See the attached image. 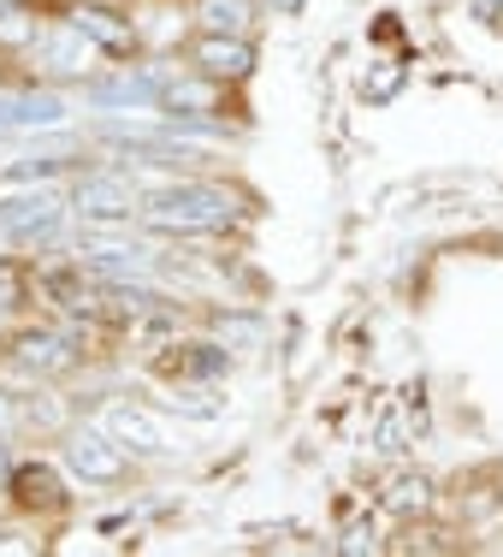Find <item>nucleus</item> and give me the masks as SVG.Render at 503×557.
Returning a JSON list of instances; mask_svg holds the SVG:
<instances>
[{
	"label": "nucleus",
	"mask_w": 503,
	"mask_h": 557,
	"mask_svg": "<svg viewBox=\"0 0 503 557\" xmlns=\"http://www.w3.org/2000/svg\"><path fill=\"white\" fill-rule=\"evenodd\" d=\"M149 225L154 232H178V237H202V232H225L237 220V202L231 190L219 184H172V190L149 196Z\"/></svg>",
	"instance_id": "f257e3e1"
},
{
	"label": "nucleus",
	"mask_w": 503,
	"mask_h": 557,
	"mask_svg": "<svg viewBox=\"0 0 503 557\" xmlns=\"http://www.w3.org/2000/svg\"><path fill=\"white\" fill-rule=\"evenodd\" d=\"M77 214L84 220H130L137 214V190H130V178H113V172H96V178H84L77 184Z\"/></svg>",
	"instance_id": "f03ea898"
},
{
	"label": "nucleus",
	"mask_w": 503,
	"mask_h": 557,
	"mask_svg": "<svg viewBox=\"0 0 503 557\" xmlns=\"http://www.w3.org/2000/svg\"><path fill=\"white\" fill-rule=\"evenodd\" d=\"M0 232L18 237V244L54 237V232H60V196L36 190V196H18V202H7V208H0Z\"/></svg>",
	"instance_id": "7ed1b4c3"
},
{
	"label": "nucleus",
	"mask_w": 503,
	"mask_h": 557,
	"mask_svg": "<svg viewBox=\"0 0 503 557\" xmlns=\"http://www.w3.org/2000/svg\"><path fill=\"white\" fill-rule=\"evenodd\" d=\"M196 65L208 77H219V84H243L255 72V48L243 36H208V42H196Z\"/></svg>",
	"instance_id": "20e7f679"
},
{
	"label": "nucleus",
	"mask_w": 503,
	"mask_h": 557,
	"mask_svg": "<svg viewBox=\"0 0 503 557\" xmlns=\"http://www.w3.org/2000/svg\"><path fill=\"white\" fill-rule=\"evenodd\" d=\"M65 457H72V469L84 474V481H118V474H125V445L101 440V433H77Z\"/></svg>",
	"instance_id": "39448f33"
},
{
	"label": "nucleus",
	"mask_w": 503,
	"mask_h": 557,
	"mask_svg": "<svg viewBox=\"0 0 503 557\" xmlns=\"http://www.w3.org/2000/svg\"><path fill=\"white\" fill-rule=\"evenodd\" d=\"M12 498L24 504V510H65V481L48 462H24V469H12Z\"/></svg>",
	"instance_id": "423d86ee"
},
{
	"label": "nucleus",
	"mask_w": 503,
	"mask_h": 557,
	"mask_svg": "<svg viewBox=\"0 0 503 557\" xmlns=\"http://www.w3.org/2000/svg\"><path fill=\"white\" fill-rule=\"evenodd\" d=\"M72 30L89 36V42H101V48H113V54H125V48H130V24L118 18V12L96 7V0H84V7L72 12Z\"/></svg>",
	"instance_id": "0eeeda50"
},
{
	"label": "nucleus",
	"mask_w": 503,
	"mask_h": 557,
	"mask_svg": "<svg viewBox=\"0 0 503 557\" xmlns=\"http://www.w3.org/2000/svg\"><path fill=\"white\" fill-rule=\"evenodd\" d=\"M161 108L172 113H219L225 108V89H219V77H178V84H166V96H161Z\"/></svg>",
	"instance_id": "6e6552de"
},
{
	"label": "nucleus",
	"mask_w": 503,
	"mask_h": 557,
	"mask_svg": "<svg viewBox=\"0 0 503 557\" xmlns=\"http://www.w3.org/2000/svg\"><path fill=\"white\" fill-rule=\"evenodd\" d=\"M166 374H178V380H208V374H225L231 368V356L219 350V344H178V356H166Z\"/></svg>",
	"instance_id": "1a4fd4ad"
},
{
	"label": "nucleus",
	"mask_w": 503,
	"mask_h": 557,
	"mask_svg": "<svg viewBox=\"0 0 503 557\" xmlns=\"http://www.w3.org/2000/svg\"><path fill=\"white\" fill-rule=\"evenodd\" d=\"M108 433L125 450H142V457H154V450H161V428H154L149 416H137V409H113L108 416Z\"/></svg>",
	"instance_id": "9d476101"
},
{
	"label": "nucleus",
	"mask_w": 503,
	"mask_h": 557,
	"mask_svg": "<svg viewBox=\"0 0 503 557\" xmlns=\"http://www.w3.org/2000/svg\"><path fill=\"white\" fill-rule=\"evenodd\" d=\"M166 96V84H161V77H118V84H101L96 89V101H101V108H118V101H137V108H149V101H161Z\"/></svg>",
	"instance_id": "9b49d317"
},
{
	"label": "nucleus",
	"mask_w": 503,
	"mask_h": 557,
	"mask_svg": "<svg viewBox=\"0 0 503 557\" xmlns=\"http://www.w3.org/2000/svg\"><path fill=\"white\" fill-rule=\"evenodd\" d=\"M18 362L54 374V368H72V350H65V338H54V333H24L18 338Z\"/></svg>",
	"instance_id": "f8f14e48"
},
{
	"label": "nucleus",
	"mask_w": 503,
	"mask_h": 557,
	"mask_svg": "<svg viewBox=\"0 0 503 557\" xmlns=\"http://www.w3.org/2000/svg\"><path fill=\"white\" fill-rule=\"evenodd\" d=\"M54 119H60L54 96H12V101H0V125H54Z\"/></svg>",
	"instance_id": "ddd939ff"
},
{
	"label": "nucleus",
	"mask_w": 503,
	"mask_h": 557,
	"mask_svg": "<svg viewBox=\"0 0 503 557\" xmlns=\"http://www.w3.org/2000/svg\"><path fill=\"white\" fill-rule=\"evenodd\" d=\"M249 12H255L249 0H202V24L214 36H243L249 30Z\"/></svg>",
	"instance_id": "4468645a"
},
{
	"label": "nucleus",
	"mask_w": 503,
	"mask_h": 557,
	"mask_svg": "<svg viewBox=\"0 0 503 557\" xmlns=\"http://www.w3.org/2000/svg\"><path fill=\"white\" fill-rule=\"evenodd\" d=\"M36 297V278L24 261H7L0 256V309H24V302Z\"/></svg>",
	"instance_id": "2eb2a0df"
},
{
	"label": "nucleus",
	"mask_w": 503,
	"mask_h": 557,
	"mask_svg": "<svg viewBox=\"0 0 503 557\" xmlns=\"http://www.w3.org/2000/svg\"><path fill=\"white\" fill-rule=\"evenodd\" d=\"M427 504H432V486L420 481V474H403V481H391V493H386V510H397V516L427 510Z\"/></svg>",
	"instance_id": "dca6fc26"
},
{
	"label": "nucleus",
	"mask_w": 503,
	"mask_h": 557,
	"mask_svg": "<svg viewBox=\"0 0 503 557\" xmlns=\"http://www.w3.org/2000/svg\"><path fill=\"white\" fill-rule=\"evenodd\" d=\"M474 7H480V18H498V12H503V0H474Z\"/></svg>",
	"instance_id": "f3484780"
},
{
	"label": "nucleus",
	"mask_w": 503,
	"mask_h": 557,
	"mask_svg": "<svg viewBox=\"0 0 503 557\" xmlns=\"http://www.w3.org/2000/svg\"><path fill=\"white\" fill-rule=\"evenodd\" d=\"M12 428V409H7V397H0V433H7Z\"/></svg>",
	"instance_id": "a211bd4d"
},
{
	"label": "nucleus",
	"mask_w": 503,
	"mask_h": 557,
	"mask_svg": "<svg viewBox=\"0 0 503 557\" xmlns=\"http://www.w3.org/2000/svg\"><path fill=\"white\" fill-rule=\"evenodd\" d=\"M273 7H279V12H297V7H302V0H273Z\"/></svg>",
	"instance_id": "6ab92c4d"
},
{
	"label": "nucleus",
	"mask_w": 503,
	"mask_h": 557,
	"mask_svg": "<svg viewBox=\"0 0 503 557\" xmlns=\"http://www.w3.org/2000/svg\"><path fill=\"white\" fill-rule=\"evenodd\" d=\"M0 481H12V469H7V450H0Z\"/></svg>",
	"instance_id": "aec40b11"
}]
</instances>
